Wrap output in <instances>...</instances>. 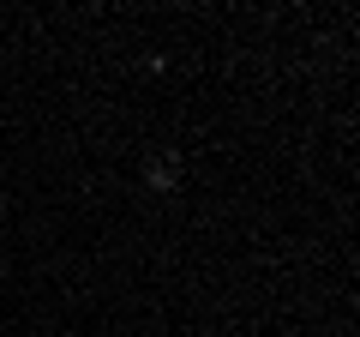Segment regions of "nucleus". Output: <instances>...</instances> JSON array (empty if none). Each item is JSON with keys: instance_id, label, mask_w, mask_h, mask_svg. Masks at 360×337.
Listing matches in <instances>:
<instances>
[{"instance_id": "1", "label": "nucleus", "mask_w": 360, "mask_h": 337, "mask_svg": "<svg viewBox=\"0 0 360 337\" xmlns=\"http://www.w3.org/2000/svg\"><path fill=\"white\" fill-rule=\"evenodd\" d=\"M144 181H150L156 193H168V187L180 181V163H174V157H150V163H144Z\"/></svg>"}]
</instances>
